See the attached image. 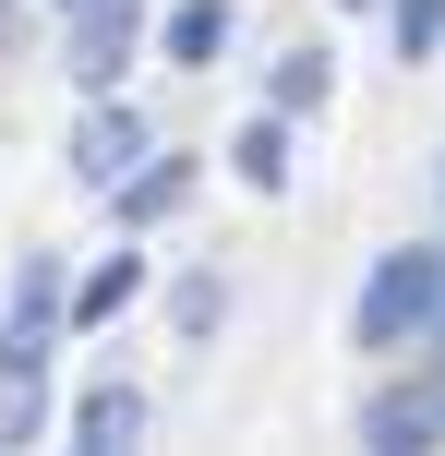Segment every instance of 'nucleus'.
Segmentation results:
<instances>
[{
  "instance_id": "4468645a",
  "label": "nucleus",
  "mask_w": 445,
  "mask_h": 456,
  "mask_svg": "<svg viewBox=\"0 0 445 456\" xmlns=\"http://www.w3.org/2000/svg\"><path fill=\"white\" fill-rule=\"evenodd\" d=\"M433 192H445V168H433Z\"/></svg>"
},
{
  "instance_id": "20e7f679",
  "label": "nucleus",
  "mask_w": 445,
  "mask_h": 456,
  "mask_svg": "<svg viewBox=\"0 0 445 456\" xmlns=\"http://www.w3.org/2000/svg\"><path fill=\"white\" fill-rule=\"evenodd\" d=\"M144 144H157V133H144V109H120V96H96V109L72 120V181H85V192H109L120 168L144 157Z\"/></svg>"
},
{
  "instance_id": "f257e3e1",
  "label": "nucleus",
  "mask_w": 445,
  "mask_h": 456,
  "mask_svg": "<svg viewBox=\"0 0 445 456\" xmlns=\"http://www.w3.org/2000/svg\"><path fill=\"white\" fill-rule=\"evenodd\" d=\"M433 313H445V240H422V252H385L350 324H361V348H409V337H433Z\"/></svg>"
},
{
  "instance_id": "9d476101",
  "label": "nucleus",
  "mask_w": 445,
  "mask_h": 456,
  "mask_svg": "<svg viewBox=\"0 0 445 456\" xmlns=\"http://www.w3.org/2000/svg\"><path fill=\"white\" fill-rule=\"evenodd\" d=\"M133 289H144V265H133V252H109V265L85 276V289H61V313H72V324H109V313H120Z\"/></svg>"
},
{
  "instance_id": "0eeeda50",
  "label": "nucleus",
  "mask_w": 445,
  "mask_h": 456,
  "mask_svg": "<svg viewBox=\"0 0 445 456\" xmlns=\"http://www.w3.org/2000/svg\"><path fill=\"white\" fill-rule=\"evenodd\" d=\"M217 48H229V0H181V12L157 24V61H181V72H205Z\"/></svg>"
},
{
  "instance_id": "1a4fd4ad",
  "label": "nucleus",
  "mask_w": 445,
  "mask_h": 456,
  "mask_svg": "<svg viewBox=\"0 0 445 456\" xmlns=\"http://www.w3.org/2000/svg\"><path fill=\"white\" fill-rule=\"evenodd\" d=\"M326 85H337V72H326V48H289V61L265 72V109H277V120H301V109H326Z\"/></svg>"
},
{
  "instance_id": "7ed1b4c3",
  "label": "nucleus",
  "mask_w": 445,
  "mask_h": 456,
  "mask_svg": "<svg viewBox=\"0 0 445 456\" xmlns=\"http://www.w3.org/2000/svg\"><path fill=\"white\" fill-rule=\"evenodd\" d=\"M361 444H374V456H445V372L385 385L374 409H361Z\"/></svg>"
},
{
  "instance_id": "ddd939ff",
  "label": "nucleus",
  "mask_w": 445,
  "mask_h": 456,
  "mask_svg": "<svg viewBox=\"0 0 445 456\" xmlns=\"http://www.w3.org/2000/svg\"><path fill=\"white\" fill-rule=\"evenodd\" d=\"M0 37H12V0H0Z\"/></svg>"
},
{
  "instance_id": "9b49d317",
  "label": "nucleus",
  "mask_w": 445,
  "mask_h": 456,
  "mask_svg": "<svg viewBox=\"0 0 445 456\" xmlns=\"http://www.w3.org/2000/svg\"><path fill=\"white\" fill-rule=\"evenodd\" d=\"M398 12V61H433L445 48V0H385Z\"/></svg>"
},
{
  "instance_id": "f03ea898",
  "label": "nucleus",
  "mask_w": 445,
  "mask_h": 456,
  "mask_svg": "<svg viewBox=\"0 0 445 456\" xmlns=\"http://www.w3.org/2000/svg\"><path fill=\"white\" fill-rule=\"evenodd\" d=\"M133 48H144V12H133V0H72V48H61V61H72L85 96H109L120 72H133Z\"/></svg>"
},
{
  "instance_id": "f8f14e48",
  "label": "nucleus",
  "mask_w": 445,
  "mask_h": 456,
  "mask_svg": "<svg viewBox=\"0 0 445 456\" xmlns=\"http://www.w3.org/2000/svg\"><path fill=\"white\" fill-rule=\"evenodd\" d=\"M337 12H374V0H337Z\"/></svg>"
},
{
  "instance_id": "423d86ee",
  "label": "nucleus",
  "mask_w": 445,
  "mask_h": 456,
  "mask_svg": "<svg viewBox=\"0 0 445 456\" xmlns=\"http://www.w3.org/2000/svg\"><path fill=\"white\" fill-rule=\"evenodd\" d=\"M181 192H193V157H157V144H144V168H120V181H109V205H120V228H157Z\"/></svg>"
},
{
  "instance_id": "39448f33",
  "label": "nucleus",
  "mask_w": 445,
  "mask_h": 456,
  "mask_svg": "<svg viewBox=\"0 0 445 456\" xmlns=\"http://www.w3.org/2000/svg\"><path fill=\"white\" fill-rule=\"evenodd\" d=\"M72 444L85 456H133L144 444V385H85L72 396Z\"/></svg>"
},
{
  "instance_id": "6e6552de",
  "label": "nucleus",
  "mask_w": 445,
  "mask_h": 456,
  "mask_svg": "<svg viewBox=\"0 0 445 456\" xmlns=\"http://www.w3.org/2000/svg\"><path fill=\"white\" fill-rule=\"evenodd\" d=\"M229 168H241V181H253V192H289V120H277V109H265V120H241Z\"/></svg>"
}]
</instances>
